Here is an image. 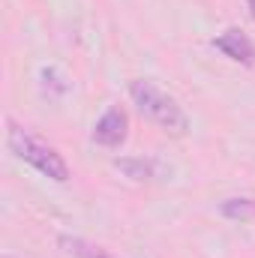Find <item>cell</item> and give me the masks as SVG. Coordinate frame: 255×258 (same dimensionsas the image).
<instances>
[{
    "label": "cell",
    "instance_id": "obj_1",
    "mask_svg": "<svg viewBox=\"0 0 255 258\" xmlns=\"http://www.w3.org/2000/svg\"><path fill=\"white\" fill-rule=\"evenodd\" d=\"M129 96H132L135 108H138L150 123H156L159 129H165V132H171V135H186V132H189V114L183 111V105H180L171 93H165L162 87H156L153 81L135 78V81L129 84Z\"/></svg>",
    "mask_w": 255,
    "mask_h": 258
},
{
    "label": "cell",
    "instance_id": "obj_2",
    "mask_svg": "<svg viewBox=\"0 0 255 258\" xmlns=\"http://www.w3.org/2000/svg\"><path fill=\"white\" fill-rule=\"evenodd\" d=\"M6 144H9V150L21 162H27L30 168H36L42 177H48L54 183H66L69 180V165H66L63 156L51 144L39 141L36 135H30L24 126H18L12 120H9V129H6Z\"/></svg>",
    "mask_w": 255,
    "mask_h": 258
},
{
    "label": "cell",
    "instance_id": "obj_3",
    "mask_svg": "<svg viewBox=\"0 0 255 258\" xmlns=\"http://www.w3.org/2000/svg\"><path fill=\"white\" fill-rule=\"evenodd\" d=\"M126 135H129V117L120 105H111L93 126V141L99 147H111L114 150V147H120L126 141Z\"/></svg>",
    "mask_w": 255,
    "mask_h": 258
},
{
    "label": "cell",
    "instance_id": "obj_4",
    "mask_svg": "<svg viewBox=\"0 0 255 258\" xmlns=\"http://www.w3.org/2000/svg\"><path fill=\"white\" fill-rule=\"evenodd\" d=\"M213 48L222 51L228 60L234 63H243V66H255V42L240 30V27H228L225 33H219L213 39Z\"/></svg>",
    "mask_w": 255,
    "mask_h": 258
},
{
    "label": "cell",
    "instance_id": "obj_5",
    "mask_svg": "<svg viewBox=\"0 0 255 258\" xmlns=\"http://www.w3.org/2000/svg\"><path fill=\"white\" fill-rule=\"evenodd\" d=\"M60 246H63L72 258H117V255H111L108 249H102V246H96V243L84 240V237H69V234H60Z\"/></svg>",
    "mask_w": 255,
    "mask_h": 258
},
{
    "label": "cell",
    "instance_id": "obj_6",
    "mask_svg": "<svg viewBox=\"0 0 255 258\" xmlns=\"http://www.w3.org/2000/svg\"><path fill=\"white\" fill-rule=\"evenodd\" d=\"M219 213L225 219H234V222H252L255 219V198H228V201H222Z\"/></svg>",
    "mask_w": 255,
    "mask_h": 258
},
{
    "label": "cell",
    "instance_id": "obj_7",
    "mask_svg": "<svg viewBox=\"0 0 255 258\" xmlns=\"http://www.w3.org/2000/svg\"><path fill=\"white\" fill-rule=\"evenodd\" d=\"M114 165H117L126 177H132V180H150V177H153V168H156L150 159H117Z\"/></svg>",
    "mask_w": 255,
    "mask_h": 258
},
{
    "label": "cell",
    "instance_id": "obj_8",
    "mask_svg": "<svg viewBox=\"0 0 255 258\" xmlns=\"http://www.w3.org/2000/svg\"><path fill=\"white\" fill-rule=\"evenodd\" d=\"M246 6H249V15H252V21H255V0H246Z\"/></svg>",
    "mask_w": 255,
    "mask_h": 258
},
{
    "label": "cell",
    "instance_id": "obj_9",
    "mask_svg": "<svg viewBox=\"0 0 255 258\" xmlns=\"http://www.w3.org/2000/svg\"><path fill=\"white\" fill-rule=\"evenodd\" d=\"M3 258H12V255H3Z\"/></svg>",
    "mask_w": 255,
    "mask_h": 258
}]
</instances>
